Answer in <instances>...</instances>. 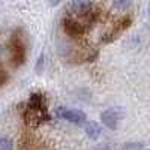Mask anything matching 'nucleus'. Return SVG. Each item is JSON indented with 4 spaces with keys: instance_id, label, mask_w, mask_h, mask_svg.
I'll list each match as a JSON object with an SVG mask.
<instances>
[{
    "instance_id": "39448f33",
    "label": "nucleus",
    "mask_w": 150,
    "mask_h": 150,
    "mask_svg": "<svg viewBox=\"0 0 150 150\" xmlns=\"http://www.w3.org/2000/svg\"><path fill=\"white\" fill-rule=\"evenodd\" d=\"M123 119V111L120 108H108L105 111L101 112V122L102 125H105V126L111 131L117 129L120 120Z\"/></svg>"
},
{
    "instance_id": "f8f14e48",
    "label": "nucleus",
    "mask_w": 150,
    "mask_h": 150,
    "mask_svg": "<svg viewBox=\"0 0 150 150\" xmlns=\"http://www.w3.org/2000/svg\"><path fill=\"white\" fill-rule=\"evenodd\" d=\"M44 60H45V54L41 53L39 59H38V63H36V74H42V71H44Z\"/></svg>"
},
{
    "instance_id": "f3484780",
    "label": "nucleus",
    "mask_w": 150,
    "mask_h": 150,
    "mask_svg": "<svg viewBox=\"0 0 150 150\" xmlns=\"http://www.w3.org/2000/svg\"><path fill=\"white\" fill-rule=\"evenodd\" d=\"M146 150H150V149H146Z\"/></svg>"
},
{
    "instance_id": "0eeeda50",
    "label": "nucleus",
    "mask_w": 150,
    "mask_h": 150,
    "mask_svg": "<svg viewBox=\"0 0 150 150\" xmlns=\"http://www.w3.org/2000/svg\"><path fill=\"white\" fill-rule=\"evenodd\" d=\"M92 8H93V3L90 0H72V3H71L72 14L78 15V17L84 15L86 12H89Z\"/></svg>"
},
{
    "instance_id": "7ed1b4c3",
    "label": "nucleus",
    "mask_w": 150,
    "mask_h": 150,
    "mask_svg": "<svg viewBox=\"0 0 150 150\" xmlns=\"http://www.w3.org/2000/svg\"><path fill=\"white\" fill-rule=\"evenodd\" d=\"M132 24V17L131 15H125L122 18H119L114 24L111 26V29L108 32H105V35L101 38V44H110V42H114L117 38H120V35L131 27Z\"/></svg>"
},
{
    "instance_id": "1a4fd4ad",
    "label": "nucleus",
    "mask_w": 150,
    "mask_h": 150,
    "mask_svg": "<svg viewBox=\"0 0 150 150\" xmlns=\"http://www.w3.org/2000/svg\"><path fill=\"white\" fill-rule=\"evenodd\" d=\"M134 3V0H112V8L119 9V11H125L131 8Z\"/></svg>"
},
{
    "instance_id": "9b49d317",
    "label": "nucleus",
    "mask_w": 150,
    "mask_h": 150,
    "mask_svg": "<svg viewBox=\"0 0 150 150\" xmlns=\"http://www.w3.org/2000/svg\"><path fill=\"white\" fill-rule=\"evenodd\" d=\"M6 83H8V72L2 65H0V87H3Z\"/></svg>"
},
{
    "instance_id": "4468645a",
    "label": "nucleus",
    "mask_w": 150,
    "mask_h": 150,
    "mask_svg": "<svg viewBox=\"0 0 150 150\" xmlns=\"http://www.w3.org/2000/svg\"><path fill=\"white\" fill-rule=\"evenodd\" d=\"M95 150H112V147L108 146V144H102V146H98Z\"/></svg>"
},
{
    "instance_id": "ddd939ff",
    "label": "nucleus",
    "mask_w": 150,
    "mask_h": 150,
    "mask_svg": "<svg viewBox=\"0 0 150 150\" xmlns=\"http://www.w3.org/2000/svg\"><path fill=\"white\" fill-rule=\"evenodd\" d=\"M125 150H143V149H141L140 143H131V144L125 146Z\"/></svg>"
},
{
    "instance_id": "dca6fc26",
    "label": "nucleus",
    "mask_w": 150,
    "mask_h": 150,
    "mask_svg": "<svg viewBox=\"0 0 150 150\" xmlns=\"http://www.w3.org/2000/svg\"><path fill=\"white\" fill-rule=\"evenodd\" d=\"M2 53H3V47L0 45V56H2Z\"/></svg>"
},
{
    "instance_id": "20e7f679",
    "label": "nucleus",
    "mask_w": 150,
    "mask_h": 150,
    "mask_svg": "<svg viewBox=\"0 0 150 150\" xmlns=\"http://www.w3.org/2000/svg\"><path fill=\"white\" fill-rule=\"evenodd\" d=\"M57 116L66 122L74 123V125H84L87 120V114L84 111L74 110V108H65V107L57 108Z\"/></svg>"
},
{
    "instance_id": "f257e3e1",
    "label": "nucleus",
    "mask_w": 150,
    "mask_h": 150,
    "mask_svg": "<svg viewBox=\"0 0 150 150\" xmlns=\"http://www.w3.org/2000/svg\"><path fill=\"white\" fill-rule=\"evenodd\" d=\"M23 119L29 126H39L41 123L50 120V114L45 105V98L41 92L32 93L30 99L24 104Z\"/></svg>"
},
{
    "instance_id": "9d476101",
    "label": "nucleus",
    "mask_w": 150,
    "mask_h": 150,
    "mask_svg": "<svg viewBox=\"0 0 150 150\" xmlns=\"http://www.w3.org/2000/svg\"><path fill=\"white\" fill-rule=\"evenodd\" d=\"M14 147V141L9 137H2L0 138V150H12Z\"/></svg>"
},
{
    "instance_id": "6e6552de",
    "label": "nucleus",
    "mask_w": 150,
    "mask_h": 150,
    "mask_svg": "<svg viewBox=\"0 0 150 150\" xmlns=\"http://www.w3.org/2000/svg\"><path fill=\"white\" fill-rule=\"evenodd\" d=\"M101 126H99V123L98 122H89V123H86V134L87 137H89L90 140H98L99 137H101Z\"/></svg>"
},
{
    "instance_id": "423d86ee",
    "label": "nucleus",
    "mask_w": 150,
    "mask_h": 150,
    "mask_svg": "<svg viewBox=\"0 0 150 150\" xmlns=\"http://www.w3.org/2000/svg\"><path fill=\"white\" fill-rule=\"evenodd\" d=\"M63 30L66 35H69L71 38H80L86 33L87 27L78 20V18H72V17H66L63 20Z\"/></svg>"
},
{
    "instance_id": "f03ea898",
    "label": "nucleus",
    "mask_w": 150,
    "mask_h": 150,
    "mask_svg": "<svg viewBox=\"0 0 150 150\" xmlns=\"http://www.w3.org/2000/svg\"><path fill=\"white\" fill-rule=\"evenodd\" d=\"M9 51H11V63L15 68H20L21 65H24L27 48H26V41H24L23 32L20 29L14 30L9 38Z\"/></svg>"
},
{
    "instance_id": "2eb2a0df",
    "label": "nucleus",
    "mask_w": 150,
    "mask_h": 150,
    "mask_svg": "<svg viewBox=\"0 0 150 150\" xmlns=\"http://www.w3.org/2000/svg\"><path fill=\"white\" fill-rule=\"evenodd\" d=\"M63 0H48V3H50V6H57V5H60Z\"/></svg>"
}]
</instances>
